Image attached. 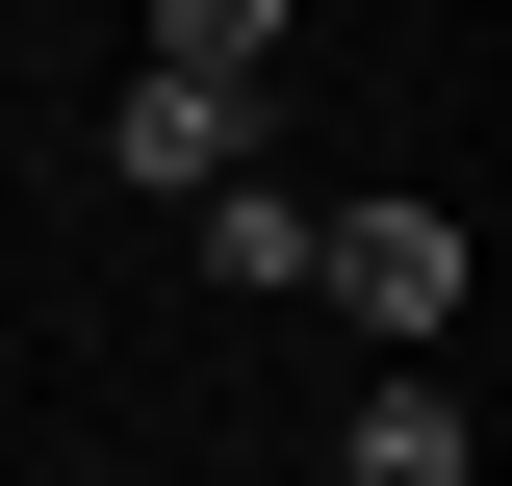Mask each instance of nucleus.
<instances>
[{
  "label": "nucleus",
  "mask_w": 512,
  "mask_h": 486,
  "mask_svg": "<svg viewBox=\"0 0 512 486\" xmlns=\"http://www.w3.org/2000/svg\"><path fill=\"white\" fill-rule=\"evenodd\" d=\"M205 256H231V282L282 307V282H308V205H282V180H205Z\"/></svg>",
  "instance_id": "obj_5"
},
{
  "label": "nucleus",
  "mask_w": 512,
  "mask_h": 486,
  "mask_svg": "<svg viewBox=\"0 0 512 486\" xmlns=\"http://www.w3.org/2000/svg\"><path fill=\"white\" fill-rule=\"evenodd\" d=\"M308 282L359 307V333H436V307H461V231H436V205H333V231H308Z\"/></svg>",
  "instance_id": "obj_1"
},
{
  "label": "nucleus",
  "mask_w": 512,
  "mask_h": 486,
  "mask_svg": "<svg viewBox=\"0 0 512 486\" xmlns=\"http://www.w3.org/2000/svg\"><path fill=\"white\" fill-rule=\"evenodd\" d=\"M154 77H231L256 103V77H282V0H154Z\"/></svg>",
  "instance_id": "obj_3"
},
{
  "label": "nucleus",
  "mask_w": 512,
  "mask_h": 486,
  "mask_svg": "<svg viewBox=\"0 0 512 486\" xmlns=\"http://www.w3.org/2000/svg\"><path fill=\"white\" fill-rule=\"evenodd\" d=\"M103 154H128L154 205H205V180H256V103H231V77H128V103H103Z\"/></svg>",
  "instance_id": "obj_2"
},
{
  "label": "nucleus",
  "mask_w": 512,
  "mask_h": 486,
  "mask_svg": "<svg viewBox=\"0 0 512 486\" xmlns=\"http://www.w3.org/2000/svg\"><path fill=\"white\" fill-rule=\"evenodd\" d=\"M359 486H461V384H359Z\"/></svg>",
  "instance_id": "obj_4"
}]
</instances>
